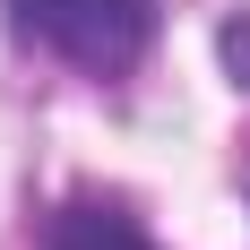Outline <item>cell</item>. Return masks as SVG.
<instances>
[{
  "mask_svg": "<svg viewBox=\"0 0 250 250\" xmlns=\"http://www.w3.org/2000/svg\"><path fill=\"white\" fill-rule=\"evenodd\" d=\"M9 35L86 78H121L155 43V0H9Z\"/></svg>",
  "mask_w": 250,
  "mask_h": 250,
  "instance_id": "6da1fadb",
  "label": "cell"
},
{
  "mask_svg": "<svg viewBox=\"0 0 250 250\" xmlns=\"http://www.w3.org/2000/svg\"><path fill=\"white\" fill-rule=\"evenodd\" d=\"M43 250H155L147 233H138V216H129L121 199H69L61 216H52V233H43Z\"/></svg>",
  "mask_w": 250,
  "mask_h": 250,
  "instance_id": "7a4b0ae2",
  "label": "cell"
},
{
  "mask_svg": "<svg viewBox=\"0 0 250 250\" xmlns=\"http://www.w3.org/2000/svg\"><path fill=\"white\" fill-rule=\"evenodd\" d=\"M225 61H233V78L250 86V18H233V26H225Z\"/></svg>",
  "mask_w": 250,
  "mask_h": 250,
  "instance_id": "3957f363",
  "label": "cell"
}]
</instances>
